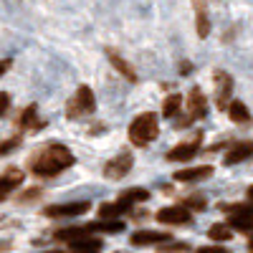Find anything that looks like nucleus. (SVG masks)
I'll list each match as a JSON object with an SVG mask.
<instances>
[{"mask_svg":"<svg viewBox=\"0 0 253 253\" xmlns=\"http://www.w3.org/2000/svg\"><path fill=\"white\" fill-rule=\"evenodd\" d=\"M187 243H170V246H160V253H187Z\"/></svg>","mask_w":253,"mask_h":253,"instance_id":"obj_26","label":"nucleus"},{"mask_svg":"<svg viewBox=\"0 0 253 253\" xmlns=\"http://www.w3.org/2000/svg\"><path fill=\"white\" fill-rule=\"evenodd\" d=\"M8 109H10V96L5 91H0V117H5Z\"/></svg>","mask_w":253,"mask_h":253,"instance_id":"obj_28","label":"nucleus"},{"mask_svg":"<svg viewBox=\"0 0 253 253\" xmlns=\"http://www.w3.org/2000/svg\"><path fill=\"white\" fill-rule=\"evenodd\" d=\"M187 114H190V119H203L208 114V99L198 86H193L187 94Z\"/></svg>","mask_w":253,"mask_h":253,"instance_id":"obj_11","label":"nucleus"},{"mask_svg":"<svg viewBox=\"0 0 253 253\" xmlns=\"http://www.w3.org/2000/svg\"><path fill=\"white\" fill-rule=\"evenodd\" d=\"M185 210H205V198H200V195H190V198H185L182 203H180Z\"/></svg>","mask_w":253,"mask_h":253,"instance_id":"obj_25","label":"nucleus"},{"mask_svg":"<svg viewBox=\"0 0 253 253\" xmlns=\"http://www.w3.org/2000/svg\"><path fill=\"white\" fill-rule=\"evenodd\" d=\"M248 251H251V253H253V236H251V238H248Z\"/></svg>","mask_w":253,"mask_h":253,"instance_id":"obj_33","label":"nucleus"},{"mask_svg":"<svg viewBox=\"0 0 253 253\" xmlns=\"http://www.w3.org/2000/svg\"><path fill=\"white\" fill-rule=\"evenodd\" d=\"M107 58H109V63H112V66H114V69H117V71H119V74H122V76H124L126 81H132V84H134V81L139 79L132 63L126 61L124 56H119V53H117L114 48H107Z\"/></svg>","mask_w":253,"mask_h":253,"instance_id":"obj_14","label":"nucleus"},{"mask_svg":"<svg viewBox=\"0 0 253 253\" xmlns=\"http://www.w3.org/2000/svg\"><path fill=\"white\" fill-rule=\"evenodd\" d=\"M228 117L233 119L236 124H248V122H251L248 107H246L243 101H238V99H230V104H228Z\"/></svg>","mask_w":253,"mask_h":253,"instance_id":"obj_19","label":"nucleus"},{"mask_svg":"<svg viewBox=\"0 0 253 253\" xmlns=\"http://www.w3.org/2000/svg\"><path fill=\"white\" fill-rule=\"evenodd\" d=\"M180 109H182V96L180 94H172V96H167L165 104H162V117L172 119V117L180 114Z\"/></svg>","mask_w":253,"mask_h":253,"instance_id":"obj_23","label":"nucleus"},{"mask_svg":"<svg viewBox=\"0 0 253 253\" xmlns=\"http://www.w3.org/2000/svg\"><path fill=\"white\" fill-rule=\"evenodd\" d=\"M74 152L69 150L66 144H58V142H51V144H43L41 150H36L28 160V167L36 177H56L58 172L69 170L74 165Z\"/></svg>","mask_w":253,"mask_h":253,"instance_id":"obj_1","label":"nucleus"},{"mask_svg":"<svg viewBox=\"0 0 253 253\" xmlns=\"http://www.w3.org/2000/svg\"><path fill=\"white\" fill-rule=\"evenodd\" d=\"M248 198H251V200H253V185H251V187H248Z\"/></svg>","mask_w":253,"mask_h":253,"instance_id":"obj_34","label":"nucleus"},{"mask_svg":"<svg viewBox=\"0 0 253 253\" xmlns=\"http://www.w3.org/2000/svg\"><path fill=\"white\" fill-rule=\"evenodd\" d=\"M10 66H13V58H10V56H8V58H3V61H0V76H3V74H5V71H8Z\"/></svg>","mask_w":253,"mask_h":253,"instance_id":"obj_30","label":"nucleus"},{"mask_svg":"<svg viewBox=\"0 0 253 253\" xmlns=\"http://www.w3.org/2000/svg\"><path fill=\"white\" fill-rule=\"evenodd\" d=\"M200 144H203V137H200V134L190 137L187 142L175 144L172 150L167 152V160H170V162H187V160H193V157L198 155V150H200Z\"/></svg>","mask_w":253,"mask_h":253,"instance_id":"obj_6","label":"nucleus"},{"mask_svg":"<svg viewBox=\"0 0 253 253\" xmlns=\"http://www.w3.org/2000/svg\"><path fill=\"white\" fill-rule=\"evenodd\" d=\"M193 5H195V31L200 38H208L210 36V15L205 10V3L203 0H193Z\"/></svg>","mask_w":253,"mask_h":253,"instance_id":"obj_17","label":"nucleus"},{"mask_svg":"<svg viewBox=\"0 0 253 253\" xmlns=\"http://www.w3.org/2000/svg\"><path fill=\"white\" fill-rule=\"evenodd\" d=\"M248 157H253V139H246V142L233 144L223 162H225V165H238V162H243V160H248Z\"/></svg>","mask_w":253,"mask_h":253,"instance_id":"obj_15","label":"nucleus"},{"mask_svg":"<svg viewBox=\"0 0 253 253\" xmlns=\"http://www.w3.org/2000/svg\"><path fill=\"white\" fill-rule=\"evenodd\" d=\"M23 142V137H13V139H8V142H3L0 144V155H8L10 150H15V147Z\"/></svg>","mask_w":253,"mask_h":253,"instance_id":"obj_27","label":"nucleus"},{"mask_svg":"<svg viewBox=\"0 0 253 253\" xmlns=\"http://www.w3.org/2000/svg\"><path fill=\"white\" fill-rule=\"evenodd\" d=\"M89 210V203L86 200H79V203H63V205H48L43 210L46 218H76V215H84Z\"/></svg>","mask_w":253,"mask_h":253,"instance_id":"obj_7","label":"nucleus"},{"mask_svg":"<svg viewBox=\"0 0 253 253\" xmlns=\"http://www.w3.org/2000/svg\"><path fill=\"white\" fill-rule=\"evenodd\" d=\"M18 126H20V129H41V126H43V122H41V117H38L36 104H28V107L20 112Z\"/></svg>","mask_w":253,"mask_h":253,"instance_id":"obj_18","label":"nucleus"},{"mask_svg":"<svg viewBox=\"0 0 253 253\" xmlns=\"http://www.w3.org/2000/svg\"><path fill=\"white\" fill-rule=\"evenodd\" d=\"M23 185V170H18V167H8V170L0 175V203H3L13 190H18Z\"/></svg>","mask_w":253,"mask_h":253,"instance_id":"obj_9","label":"nucleus"},{"mask_svg":"<svg viewBox=\"0 0 253 253\" xmlns=\"http://www.w3.org/2000/svg\"><path fill=\"white\" fill-rule=\"evenodd\" d=\"M157 220L165 223V225H187L193 220L190 210H185L182 205H170V208H162L157 213Z\"/></svg>","mask_w":253,"mask_h":253,"instance_id":"obj_8","label":"nucleus"},{"mask_svg":"<svg viewBox=\"0 0 253 253\" xmlns=\"http://www.w3.org/2000/svg\"><path fill=\"white\" fill-rule=\"evenodd\" d=\"M132 167H134L132 152H119L117 157H112L107 165H104V177L107 180H122V177L129 175Z\"/></svg>","mask_w":253,"mask_h":253,"instance_id":"obj_5","label":"nucleus"},{"mask_svg":"<svg viewBox=\"0 0 253 253\" xmlns=\"http://www.w3.org/2000/svg\"><path fill=\"white\" fill-rule=\"evenodd\" d=\"M230 236H233V230H230L228 225H223V223L210 225V230H208V238H213V241H218V243H225V241H230Z\"/></svg>","mask_w":253,"mask_h":253,"instance_id":"obj_24","label":"nucleus"},{"mask_svg":"<svg viewBox=\"0 0 253 253\" xmlns=\"http://www.w3.org/2000/svg\"><path fill=\"white\" fill-rule=\"evenodd\" d=\"M167 241H170V236L160 233V230H137V233H132V238H129L132 246H162Z\"/></svg>","mask_w":253,"mask_h":253,"instance_id":"obj_13","label":"nucleus"},{"mask_svg":"<svg viewBox=\"0 0 253 253\" xmlns=\"http://www.w3.org/2000/svg\"><path fill=\"white\" fill-rule=\"evenodd\" d=\"M213 175V165H198V167H185V170H177L172 177L177 182H198V180H208Z\"/></svg>","mask_w":253,"mask_h":253,"instance_id":"obj_12","label":"nucleus"},{"mask_svg":"<svg viewBox=\"0 0 253 253\" xmlns=\"http://www.w3.org/2000/svg\"><path fill=\"white\" fill-rule=\"evenodd\" d=\"M215 91H218V107L228 109L230 96H233V79H230V74H225L220 69L215 71Z\"/></svg>","mask_w":253,"mask_h":253,"instance_id":"obj_10","label":"nucleus"},{"mask_svg":"<svg viewBox=\"0 0 253 253\" xmlns=\"http://www.w3.org/2000/svg\"><path fill=\"white\" fill-rule=\"evenodd\" d=\"M122 203L126 205H134V203H144V200H150V190H144V187H129V190H124V193L119 195Z\"/></svg>","mask_w":253,"mask_h":253,"instance_id":"obj_20","label":"nucleus"},{"mask_svg":"<svg viewBox=\"0 0 253 253\" xmlns=\"http://www.w3.org/2000/svg\"><path fill=\"white\" fill-rule=\"evenodd\" d=\"M104 243L101 238H91V236H84L69 243V253H101Z\"/></svg>","mask_w":253,"mask_h":253,"instance_id":"obj_16","label":"nucleus"},{"mask_svg":"<svg viewBox=\"0 0 253 253\" xmlns=\"http://www.w3.org/2000/svg\"><path fill=\"white\" fill-rule=\"evenodd\" d=\"M220 210H225L228 215V228L230 230H241V233H248L253 230V205H220Z\"/></svg>","mask_w":253,"mask_h":253,"instance_id":"obj_3","label":"nucleus"},{"mask_svg":"<svg viewBox=\"0 0 253 253\" xmlns=\"http://www.w3.org/2000/svg\"><path fill=\"white\" fill-rule=\"evenodd\" d=\"M160 134V119L157 114L152 112H144L139 114L132 124H129V142L134 147H147V144H152Z\"/></svg>","mask_w":253,"mask_h":253,"instance_id":"obj_2","label":"nucleus"},{"mask_svg":"<svg viewBox=\"0 0 253 253\" xmlns=\"http://www.w3.org/2000/svg\"><path fill=\"white\" fill-rule=\"evenodd\" d=\"M36 195H38V190H28V193L23 195V203H28V200H33Z\"/></svg>","mask_w":253,"mask_h":253,"instance_id":"obj_31","label":"nucleus"},{"mask_svg":"<svg viewBox=\"0 0 253 253\" xmlns=\"http://www.w3.org/2000/svg\"><path fill=\"white\" fill-rule=\"evenodd\" d=\"M190 69H193V66H190V63H187V61H185V63H182V66H180V71H182V74H190Z\"/></svg>","mask_w":253,"mask_h":253,"instance_id":"obj_32","label":"nucleus"},{"mask_svg":"<svg viewBox=\"0 0 253 253\" xmlns=\"http://www.w3.org/2000/svg\"><path fill=\"white\" fill-rule=\"evenodd\" d=\"M195 253H230V251L223 248V246H203V248H198Z\"/></svg>","mask_w":253,"mask_h":253,"instance_id":"obj_29","label":"nucleus"},{"mask_svg":"<svg viewBox=\"0 0 253 253\" xmlns=\"http://www.w3.org/2000/svg\"><path fill=\"white\" fill-rule=\"evenodd\" d=\"M89 233H96V230H101V233H119V230H124V223L117 218V220H96V223H89Z\"/></svg>","mask_w":253,"mask_h":253,"instance_id":"obj_21","label":"nucleus"},{"mask_svg":"<svg viewBox=\"0 0 253 253\" xmlns=\"http://www.w3.org/2000/svg\"><path fill=\"white\" fill-rule=\"evenodd\" d=\"M84 236H89V228L86 225H74V228H61L58 233H56V241H66V243H71V241H76V238H84Z\"/></svg>","mask_w":253,"mask_h":253,"instance_id":"obj_22","label":"nucleus"},{"mask_svg":"<svg viewBox=\"0 0 253 253\" xmlns=\"http://www.w3.org/2000/svg\"><path fill=\"white\" fill-rule=\"evenodd\" d=\"M46 253H61V251H46Z\"/></svg>","mask_w":253,"mask_h":253,"instance_id":"obj_35","label":"nucleus"},{"mask_svg":"<svg viewBox=\"0 0 253 253\" xmlns=\"http://www.w3.org/2000/svg\"><path fill=\"white\" fill-rule=\"evenodd\" d=\"M96 109V99H94V91L89 86H79L74 99L69 101V117L71 119H79V117H86V114H94Z\"/></svg>","mask_w":253,"mask_h":253,"instance_id":"obj_4","label":"nucleus"}]
</instances>
